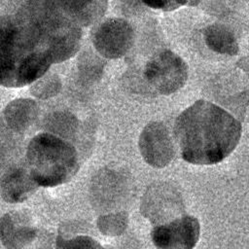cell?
<instances>
[{
	"instance_id": "obj_9",
	"label": "cell",
	"mask_w": 249,
	"mask_h": 249,
	"mask_svg": "<svg viewBox=\"0 0 249 249\" xmlns=\"http://www.w3.org/2000/svg\"><path fill=\"white\" fill-rule=\"evenodd\" d=\"M78 25L89 26L98 21L106 12L108 0H53Z\"/></svg>"
},
{
	"instance_id": "obj_13",
	"label": "cell",
	"mask_w": 249,
	"mask_h": 249,
	"mask_svg": "<svg viewBox=\"0 0 249 249\" xmlns=\"http://www.w3.org/2000/svg\"><path fill=\"white\" fill-rule=\"evenodd\" d=\"M37 104L31 99H17L5 109L6 121L14 127L22 128L29 124L37 114Z\"/></svg>"
},
{
	"instance_id": "obj_5",
	"label": "cell",
	"mask_w": 249,
	"mask_h": 249,
	"mask_svg": "<svg viewBox=\"0 0 249 249\" xmlns=\"http://www.w3.org/2000/svg\"><path fill=\"white\" fill-rule=\"evenodd\" d=\"M144 77L159 93L170 94L185 85L188 78V66L178 54L164 50L156 53L147 62Z\"/></svg>"
},
{
	"instance_id": "obj_11",
	"label": "cell",
	"mask_w": 249,
	"mask_h": 249,
	"mask_svg": "<svg viewBox=\"0 0 249 249\" xmlns=\"http://www.w3.org/2000/svg\"><path fill=\"white\" fill-rule=\"evenodd\" d=\"M36 183L22 168L10 170L1 181V195L8 202H20L35 190Z\"/></svg>"
},
{
	"instance_id": "obj_1",
	"label": "cell",
	"mask_w": 249,
	"mask_h": 249,
	"mask_svg": "<svg viewBox=\"0 0 249 249\" xmlns=\"http://www.w3.org/2000/svg\"><path fill=\"white\" fill-rule=\"evenodd\" d=\"M174 136L184 160L193 164H215L237 146L241 124L223 108L201 99L178 116Z\"/></svg>"
},
{
	"instance_id": "obj_8",
	"label": "cell",
	"mask_w": 249,
	"mask_h": 249,
	"mask_svg": "<svg viewBox=\"0 0 249 249\" xmlns=\"http://www.w3.org/2000/svg\"><path fill=\"white\" fill-rule=\"evenodd\" d=\"M139 149L144 160L154 167L165 166L173 158L174 148L167 128L158 122L149 124L142 131Z\"/></svg>"
},
{
	"instance_id": "obj_12",
	"label": "cell",
	"mask_w": 249,
	"mask_h": 249,
	"mask_svg": "<svg viewBox=\"0 0 249 249\" xmlns=\"http://www.w3.org/2000/svg\"><path fill=\"white\" fill-rule=\"evenodd\" d=\"M204 40L210 50L221 54L235 55L239 50L233 33L222 24L207 26L204 30Z\"/></svg>"
},
{
	"instance_id": "obj_16",
	"label": "cell",
	"mask_w": 249,
	"mask_h": 249,
	"mask_svg": "<svg viewBox=\"0 0 249 249\" xmlns=\"http://www.w3.org/2000/svg\"><path fill=\"white\" fill-rule=\"evenodd\" d=\"M145 5L156 10H174L186 4L189 0H141Z\"/></svg>"
},
{
	"instance_id": "obj_7",
	"label": "cell",
	"mask_w": 249,
	"mask_h": 249,
	"mask_svg": "<svg viewBox=\"0 0 249 249\" xmlns=\"http://www.w3.org/2000/svg\"><path fill=\"white\" fill-rule=\"evenodd\" d=\"M197 219L186 215L152 230L151 237L158 249H193L199 239Z\"/></svg>"
},
{
	"instance_id": "obj_6",
	"label": "cell",
	"mask_w": 249,
	"mask_h": 249,
	"mask_svg": "<svg viewBox=\"0 0 249 249\" xmlns=\"http://www.w3.org/2000/svg\"><path fill=\"white\" fill-rule=\"evenodd\" d=\"M134 31L124 18H111L101 22L95 29L92 43L96 51L106 58H119L132 47Z\"/></svg>"
},
{
	"instance_id": "obj_4",
	"label": "cell",
	"mask_w": 249,
	"mask_h": 249,
	"mask_svg": "<svg viewBox=\"0 0 249 249\" xmlns=\"http://www.w3.org/2000/svg\"><path fill=\"white\" fill-rule=\"evenodd\" d=\"M29 174L38 186L54 187L68 182L78 171L75 148L52 133L34 136L26 151Z\"/></svg>"
},
{
	"instance_id": "obj_14",
	"label": "cell",
	"mask_w": 249,
	"mask_h": 249,
	"mask_svg": "<svg viewBox=\"0 0 249 249\" xmlns=\"http://www.w3.org/2000/svg\"><path fill=\"white\" fill-rule=\"evenodd\" d=\"M32 88L33 93L41 98H46L55 94L60 89V80L54 74L43 75L39 78Z\"/></svg>"
},
{
	"instance_id": "obj_2",
	"label": "cell",
	"mask_w": 249,
	"mask_h": 249,
	"mask_svg": "<svg viewBox=\"0 0 249 249\" xmlns=\"http://www.w3.org/2000/svg\"><path fill=\"white\" fill-rule=\"evenodd\" d=\"M52 61L19 17H0V85L20 88L47 73Z\"/></svg>"
},
{
	"instance_id": "obj_10",
	"label": "cell",
	"mask_w": 249,
	"mask_h": 249,
	"mask_svg": "<svg viewBox=\"0 0 249 249\" xmlns=\"http://www.w3.org/2000/svg\"><path fill=\"white\" fill-rule=\"evenodd\" d=\"M34 235V229L28 224L26 218L18 213L6 214L0 221V238L9 248L22 247Z\"/></svg>"
},
{
	"instance_id": "obj_3",
	"label": "cell",
	"mask_w": 249,
	"mask_h": 249,
	"mask_svg": "<svg viewBox=\"0 0 249 249\" xmlns=\"http://www.w3.org/2000/svg\"><path fill=\"white\" fill-rule=\"evenodd\" d=\"M49 55L52 63L74 56L82 41V28L53 0H27L17 13Z\"/></svg>"
},
{
	"instance_id": "obj_15",
	"label": "cell",
	"mask_w": 249,
	"mask_h": 249,
	"mask_svg": "<svg viewBox=\"0 0 249 249\" xmlns=\"http://www.w3.org/2000/svg\"><path fill=\"white\" fill-rule=\"evenodd\" d=\"M59 249H104L96 240L89 236L79 235L64 241Z\"/></svg>"
}]
</instances>
